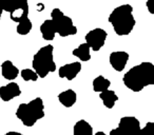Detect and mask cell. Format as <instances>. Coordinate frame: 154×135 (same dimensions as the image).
I'll list each match as a JSON object with an SVG mask.
<instances>
[{
	"label": "cell",
	"mask_w": 154,
	"mask_h": 135,
	"mask_svg": "<svg viewBox=\"0 0 154 135\" xmlns=\"http://www.w3.org/2000/svg\"><path fill=\"white\" fill-rule=\"evenodd\" d=\"M122 82L133 92H140L146 87L154 84V64L145 61L134 66L126 72Z\"/></svg>",
	"instance_id": "1"
},
{
	"label": "cell",
	"mask_w": 154,
	"mask_h": 135,
	"mask_svg": "<svg viewBox=\"0 0 154 135\" xmlns=\"http://www.w3.org/2000/svg\"><path fill=\"white\" fill-rule=\"evenodd\" d=\"M108 21L110 24H112L116 35H129L136 24V20L133 15V7L131 5H122L116 7L109 15Z\"/></svg>",
	"instance_id": "2"
},
{
	"label": "cell",
	"mask_w": 154,
	"mask_h": 135,
	"mask_svg": "<svg viewBox=\"0 0 154 135\" xmlns=\"http://www.w3.org/2000/svg\"><path fill=\"white\" fill-rule=\"evenodd\" d=\"M54 47L47 44L40 48L33 57L32 66L38 77L45 78L52 72H55L56 63L54 61Z\"/></svg>",
	"instance_id": "3"
},
{
	"label": "cell",
	"mask_w": 154,
	"mask_h": 135,
	"mask_svg": "<svg viewBox=\"0 0 154 135\" xmlns=\"http://www.w3.org/2000/svg\"><path fill=\"white\" fill-rule=\"evenodd\" d=\"M51 20L56 29V34L60 37H69L77 34V28L75 26L72 18L66 16L58 8L53 9L51 12Z\"/></svg>",
	"instance_id": "4"
},
{
	"label": "cell",
	"mask_w": 154,
	"mask_h": 135,
	"mask_svg": "<svg viewBox=\"0 0 154 135\" xmlns=\"http://www.w3.org/2000/svg\"><path fill=\"white\" fill-rule=\"evenodd\" d=\"M140 122L134 116H125L118 122V127L110 131V135H138Z\"/></svg>",
	"instance_id": "5"
},
{
	"label": "cell",
	"mask_w": 154,
	"mask_h": 135,
	"mask_svg": "<svg viewBox=\"0 0 154 135\" xmlns=\"http://www.w3.org/2000/svg\"><path fill=\"white\" fill-rule=\"evenodd\" d=\"M108 33L103 29L96 28L89 31L85 36V39H86V42L88 43L91 50H93L94 52H98L105 45Z\"/></svg>",
	"instance_id": "6"
},
{
	"label": "cell",
	"mask_w": 154,
	"mask_h": 135,
	"mask_svg": "<svg viewBox=\"0 0 154 135\" xmlns=\"http://www.w3.org/2000/svg\"><path fill=\"white\" fill-rule=\"evenodd\" d=\"M16 117L26 127H33L39 120L38 114L36 113L30 103H21L16 110Z\"/></svg>",
	"instance_id": "7"
},
{
	"label": "cell",
	"mask_w": 154,
	"mask_h": 135,
	"mask_svg": "<svg viewBox=\"0 0 154 135\" xmlns=\"http://www.w3.org/2000/svg\"><path fill=\"white\" fill-rule=\"evenodd\" d=\"M129 54L125 51L112 52L109 56V62L116 72H122L125 70L129 60Z\"/></svg>",
	"instance_id": "8"
},
{
	"label": "cell",
	"mask_w": 154,
	"mask_h": 135,
	"mask_svg": "<svg viewBox=\"0 0 154 135\" xmlns=\"http://www.w3.org/2000/svg\"><path fill=\"white\" fill-rule=\"evenodd\" d=\"M82 71V63L79 61L71 62L60 66L58 70V75L60 78H66L68 80H73Z\"/></svg>",
	"instance_id": "9"
},
{
	"label": "cell",
	"mask_w": 154,
	"mask_h": 135,
	"mask_svg": "<svg viewBox=\"0 0 154 135\" xmlns=\"http://www.w3.org/2000/svg\"><path fill=\"white\" fill-rule=\"evenodd\" d=\"M21 95V90L17 82L11 81L5 86L0 87V98L3 101H10Z\"/></svg>",
	"instance_id": "10"
},
{
	"label": "cell",
	"mask_w": 154,
	"mask_h": 135,
	"mask_svg": "<svg viewBox=\"0 0 154 135\" xmlns=\"http://www.w3.org/2000/svg\"><path fill=\"white\" fill-rule=\"evenodd\" d=\"M10 18L12 21L14 22H19L22 19L29 17V2L28 0H19L18 5H16V8L9 13Z\"/></svg>",
	"instance_id": "11"
},
{
	"label": "cell",
	"mask_w": 154,
	"mask_h": 135,
	"mask_svg": "<svg viewBox=\"0 0 154 135\" xmlns=\"http://www.w3.org/2000/svg\"><path fill=\"white\" fill-rule=\"evenodd\" d=\"M1 75L7 80L12 81L18 77L19 70L11 60H5L1 63Z\"/></svg>",
	"instance_id": "12"
},
{
	"label": "cell",
	"mask_w": 154,
	"mask_h": 135,
	"mask_svg": "<svg viewBox=\"0 0 154 135\" xmlns=\"http://www.w3.org/2000/svg\"><path fill=\"white\" fill-rule=\"evenodd\" d=\"M40 33L41 36L45 40L47 41H52L54 40L56 36V29L54 26L53 21L51 19H47L40 24Z\"/></svg>",
	"instance_id": "13"
},
{
	"label": "cell",
	"mask_w": 154,
	"mask_h": 135,
	"mask_svg": "<svg viewBox=\"0 0 154 135\" xmlns=\"http://www.w3.org/2000/svg\"><path fill=\"white\" fill-rule=\"evenodd\" d=\"M76 99H77V95H76V93H75V91L72 90V89L63 91V92H61L58 95V100H59V103L66 108L73 107V106L76 103Z\"/></svg>",
	"instance_id": "14"
},
{
	"label": "cell",
	"mask_w": 154,
	"mask_h": 135,
	"mask_svg": "<svg viewBox=\"0 0 154 135\" xmlns=\"http://www.w3.org/2000/svg\"><path fill=\"white\" fill-rule=\"evenodd\" d=\"M99 98L101 99L103 106L107 109H112L115 106L116 101L118 100V96L116 95V93L109 89L103 91V92H99Z\"/></svg>",
	"instance_id": "15"
},
{
	"label": "cell",
	"mask_w": 154,
	"mask_h": 135,
	"mask_svg": "<svg viewBox=\"0 0 154 135\" xmlns=\"http://www.w3.org/2000/svg\"><path fill=\"white\" fill-rule=\"evenodd\" d=\"M93 128L87 120H78L74 124L73 128V135H93Z\"/></svg>",
	"instance_id": "16"
},
{
	"label": "cell",
	"mask_w": 154,
	"mask_h": 135,
	"mask_svg": "<svg viewBox=\"0 0 154 135\" xmlns=\"http://www.w3.org/2000/svg\"><path fill=\"white\" fill-rule=\"evenodd\" d=\"M73 56L77 57L80 61H89L91 59V49L88 45V43H82L78 48L73 50Z\"/></svg>",
	"instance_id": "17"
},
{
	"label": "cell",
	"mask_w": 154,
	"mask_h": 135,
	"mask_svg": "<svg viewBox=\"0 0 154 135\" xmlns=\"http://www.w3.org/2000/svg\"><path fill=\"white\" fill-rule=\"evenodd\" d=\"M111 86V81L103 77V75H99L93 80V90L95 92H103L105 90H108Z\"/></svg>",
	"instance_id": "18"
},
{
	"label": "cell",
	"mask_w": 154,
	"mask_h": 135,
	"mask_svg": "<svg viewBox=\"0 0 154 135\" xmlns=\"http://www.w3.org/2000/svg\"><path fill=\"white\" fill-rule=\"evenodd\" d=\"M33 28V23L32 21L30 20V18L26 17L24 19H22L21 21L17 22V26H16V32L18 33L19 35H28L29 33L32 31Z\"/></svg>",
	"instance_id": "19"
},
{
	"label": "cell",
	"mask_w": 154,
	"mask_h": 135,
	"mask_svg": "<svg viewBox=\"0 0 154 135\" xmlns=\"http://www.w3.org/2000/svg\"><path fill=\"white\" fill-rule=\"evenodd\" d=\"M20 76L24 81H36L38 79L37 73L32 69H23L20 72Z\"/></svg>",
	"instance_id": "20"
},
{
	"label": "cell",
	"mask_w": 154,
	"mask_h": 135,
	"mask_svg": "<svg viewBox=\"0 0 154 135\" xmlns=\"http://www.w3.org/2000/svg\"><path fill=\"white\" fill-rule=\"evenodd\" d=\"M18 1L19 0H0V5L2 8L3 12L11 13L18 5Z\"/></svg>",
	"instance_id": "21"
},
{
	"label": "cell",
	"mask_w": 154,
	"mask_h": 135,
	"mask_svg": "<svg viewBox=\"0 0 154 135\" xmlns=\"http://www.w3.org/2000/svg\"><path fill=\"white\" fill-rule=\"evenodd\" d=\"M138 135H154V122H147L143 128H140Z\"/></svg>",
	"instance_id": "22"
},
{
	"label": "cell",
	"mask_w": 154,
	"mask_h": 135,
	"mask_svg": "<svg viewBox=\"0 0 154 135\" xmlns=\"http://www.w3.org/2000/svg\"><path fill=\"white\" fill-rule=\"evenodd\" d=\"M146 7H147L149 13L152 14V15H154V0H147Z\"/></svg>",
	"instance_id": "23"
},
{
	"label": "cell",
	"mask_w": 154,
	"mask_h": 135,
	"mask_svg": "<svg viewBox=\"0 0 154 135\" xmlns=\"http://www.w3.org/2000/svg\"><path fill=\"white\" fill-rule=\"evenodd\" d=\"M5 135H22V134L19 132H16V131H11V132H8L7 134H5Z\"/></svg>",
	"instance_id": "24"
},
{
	"label": "cell",
	"mask_w": 154,
	"mask_h": 135,
	"mask_svg": "<svg viewBox=\"0 0 154 135\" xmlns=\"http://www.w3.org/2000/svg\"><path fill=\"white\" fill-rule=\"evenodd\" d=\"M93 135H107L105 132H101V131H98V132H96L95 134H93Z\"/></svg>",
	"instance_id": "25"
},
{
	"label": "cell",
	"mask_w": 154,
	"mask_h": 135,
	"mask_svg": "<svg viewBox=\"0 0 154 135\" xmlns=\"http://www.w3.org/2000/svg\"><path fill=\"white\" fill-rule=\"evenodd\" d=\"M2 13H3V10H2V8H1V5H0V20H1V16H2Z\"/></svg>",
	"instance_id": "26"
}]
</instances>
